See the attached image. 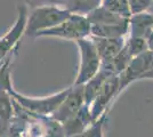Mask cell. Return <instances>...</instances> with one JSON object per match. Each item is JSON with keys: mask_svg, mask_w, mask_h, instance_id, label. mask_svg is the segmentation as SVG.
I'll list each match as a JSON object with an SVG mask.
<instances>
[{"mask_svg": "<svg viewBox=\"0 0 153 137\" xmlns=\"http://www.w3.org/2000/svg\"><path fill=\"white\" fill-rule=\"evenodd\" d=\"M7 131L19 137H65L62 124L56 120L26 111L15 102L14 114Z\"/></svg>", "mask_w": 153, "mask_h": 137, "instance_id": "6da1fadb", "label": "cell"}, {"mask_svg": "<svg viewBox=\"0 0 153 137\" xmlns=\"http://www.w3.org/2000/svg\"><path fill=\"white\" fill-rule=\"evenodd\" d=\"M71 13L59 6H39L31 8L27 13L24 36L34 38L39 32L58 25L66 20Z\"/></svg>", "mask_w": 153, "mask_h": 137, "instance_id": "7a4b0ae2", "label": "cell"}, {"mask_svg": "<svg viewBox=\"0 0 153 137\" xmlns=\"http://www.w3.org/2000/svg\"><path fill=\"white\" fill-rule=\"evenodd\" d=\"M8 90H9L12 98L14 99V102L17 103L24 110L36 113V114H40V116L51 117V114L57 110L65 96L68 95L70 87L58 91V93H55L51 96H46V97H27L16 90L14 88L13 84L9 85Z\"/></svg>", "mask_w": 153, "mask_h": 137, "instance_id": "3957f363", "label": "cell"}, {"mask_svg": "<svg viewBox=\"0 0 153 137\" xmlns=\"http://www.w3.org/2000/svg\"><path fill=\"white\" fill-rule=\"evenodd\" d=\"M90 36V23L87 17L79 14H71L58 25L39 32L34 38H59L78 41Z\"/></svg>", "mask_w": 153, "mask_h": 137, "instance_id": "277c9868", "label": "cell"}, {"mask_svg": "<svg viewBox=\"0 0 153 137\" xmlns=\"http://www.w3.org/2000/svg\"><path fill=\"white\" fill-rule=\"evenodd\" d=\"M76 42L79 47L80 63L73 85L82 86L100 72L102 67V61L90 37L78 40Z\"/></svg>", "mask_w": 153, "mask_h": 137, "instance_id": "5b68a950", "label": "cell"}, {"mask_svg": "<svg viewBox=\"0 0 153 137\" xmlns=\"http://www.w3.org/2000/svg\"><path fill=\"white\" fill-rule=\"evenodd\" d=\"M16 10L17 15L13 26H10L9 30L2 37H0V63L17 50L19 40L25 33L29 8L25 4H22L16 6Z\"/></svg>", "mask_w": 153, "mask_h": 137, "instance_id": "8992f818", "label": "cell"}, {"mask_svg": "<svg viewBox=\"0 0 153 137\" xmlns=\"http://www.w3.org/2000/svg\"><path fill=\"white\" fill-rule=\"evenodd\" d=\"M118 96H119V78L115 74H111L104 81L100 91L97 93L91 104L89 105L90 116L93 121H96L102 116L106 114L113 101Z\"/></svg>", "mask_w": 153, "mask_h": 137, "instance_id": "52a82bcc", "label": "cell"}, {"mask_svg": "<svg viewBox=\"0 0 153 137\" xmlns=\"http://www.w3.org/2000/svg\"><path fill=\"white\" fill-rule=\"evenodd\" d=\"M153 67V53L149 49L140 53L129 62L126 69L118 74L119 78V94L122 93L130 84L142 77Z\"/></svg>", "mask_w": 153, "mask_h": 137, "instance_id": "ba28073f", "label": "cell"}, {"mask_svg": "<svg viewBox=\"0 0 153 137\" xmlns=\"http://www.w3.org/2000/svg\"><path fill=\"white\" fill-rule=\"evenodd\" d=\"M85 105L83 86H70V90L65 96L58 109L51 114V118L62 124L74 117Z\"/></svg>", "mask_w": 153, "mask_h": 137, "instance_id": "9c48e42d", "label": "cell"}, {"mask_svg": "<svg viewBox=\"0 0 153 137\" xmlns=\"http://www.w3.org/2000/svg\"><path fill=\"white\" fill-rule=\"evenodd\" d=\"M90 38L101 57L102 64L111 62L120 53L126 42L125 38H96V37H90Z\"/></svg>", "mask_w": 153, "mask_h": 137, "instance_id": "30bf717a", "label": "cell"}, {"mask_svg": "<svg viewBox=\"0 0 153 137\" xmlns=\"http://www.w3.org/2000/svg\"><path fill=\"white\" fill-rule=\"evenodd\" d=\"M94 121H93L91 116H90L89 106L85 104L74 117H72L68 121L62 124L65 137H73L81 134Z\"/></svg>", "mask_w": 153, "mask_h": 137, "instance_id": "8fae6325", "label": "cell"}, {"mask_svg": "<svg viewBox=\"0 0 153 137\" xmlns=\"http://www.w3.org/2000/svg\"><path fill=\"white\" fill-rule=\"evenodd\" d=\"M129 37L142 38L146 40L147 36L153 31V14L143 12V13L133 14L129 17Z\"/></svg>", "mask_w": 153, "mask_h": 137, "instance_id": "7c38bea8", "label": "cell"}, {"mask_svg": "<svg viewBox=\"0 0 153 137\" xmlns=\"http://www.w3.org/2000/svg\"><path fill=\"white\" fill-rule=\"evenodd\" d=\"M129 20V19H128ZM129 22L108 25H90V37L96 38H125L128 34Z\"/></svg>", "mask_w": 153, "mask_h": 137, "instance_id": "4fadbf2b", "label": "cell"}, {"mask_svg": "<svg viewBox=\"0 0 153 137\" xmlns=\"http://www.w3.org/2000/svg\"><path fill=\"white\" fill-rule=\"evenodd\" d=\"M86 17L90 23V25L119 24V23H123V22L128 21V19H125L122 16H119L117 14L112 13L103 6H98L97 8H95L89 14H87Z\"/></svg>", "mask_w": 153, "mask_h": 137, "instance_id": "5bb4252c", "label": "cell"}, {"mask_svg": "<svg viewBox=\"0 0 153 137\" xmlns=\"http://www.w3.org/2000/svg\"><path fill=\"white\" fill-rule=\"evenodd\" d=\"M102 0H68L65 9H68L71 14H79L86 16L91 10L101 6Z\"/></svg>", "mask_w": 153, "mask_h": 137, "instance_id": "9a60e30c", "label": "cell"}, {"mask_svg": "<svg viewBox=\"0 0 153 137\" xmlns=\"http://www.w3.org/2000/svg\"><path fill=\"white\" fill-rule=\"evenodd\" d=\"M101 6L125 19H129L131 16L128 0H102Z\"/></svg>", "mask_w": 153, "mask_h": 137, "instance_id": "2e32d148", "label": "cell"}, {"mask_svg": "<svg viewBox=\"0 0 153 137\" xmlns=\"http://www.w3.org/2000/svg\"><path fill=\"white\" fill-rule=\"evenodd\" d=\"M68 0H24V4H25L27 8H36L39 6H59L65 8Z\"/></svg>", "mask_w": 153, "mask_h": 137, "instance_id": "e0dca14e", "label": "cell"}, {"mask_svg": "<svg viewBox=\"0 0 153 137\" xmlns=\"http://www.w3.org/2000/svg\"><path fill=\"white\" fill-rule=\"evenodd\" d=\"M153 0H128L129 4V8L131 15L133 14H138L146 12L147 9L151 7Z\"/></svg>", "mask_w": 153, "mask_h": 137, "instance_id": "ac0fdd59", "label": "cell"}, {"mask_svg": "<svg viewBox=\"0 0 153 137\" xmlns=\"http://www.w3.org/2000/svg\"><path fill=\"white\" fill-rule=\"evenodd\" d=\"M146 44H147V49L151 53H153V31L147 36Z\"/></svg>", "mask_w": 153, "mask_h": 137, "instance_id": "d6986e66", "label": "cell"}, {"mask_svg": "<svg viewBox=\"0 0 153 137\" xmlns=\"http://www.w3.org/2000/svg\"><path fill=\"white\" fill-rule=\"evenodd\" d=\"M7 129H8V124H5V122L0 119V137H2L5 135V133L7 131Z\"/></svg>", "mask_w": 153, "mask_h": 137, "instance_id": "ffe728a7", "label": "cell"}, {"mask_svg": "<svg viewBox=\"0 0 153 137\" xmlns=\"http://www.w3.org/2000/svg\"><path fill=\"white\" fill-rule=\"evenodd\" d=\"M142 79H151V80H153V67L149 72H146V73L142 77Z\"/></svg>", "mask_w": 153, "mask_h": 137, "instance_id": "44dd1931", "label": "cell"}, {"mask_svg": "<svg viewBox=\"0 0 153 137\" xmlns=\"http://www.w3.org/2000/svg\"><path fill=\"white\" fill-rule=\"evenodd\" d=\"M2 64H4V62H1V63H0V71H1V67H2Z\"/></svg>", "mask_w": 153, "mask_h": 137, "instance_id": "7402d4cb", "label": "cell"}, {"mask_svg": "<svg viewBox=\"0 0 153 137\" xmlns=\"http://www.w3.org/2000/svg\"><path fill=\"white\" fill-rule=\"evenodd\" d=\"M152 14H153V13H152Z\"/></svg>", "mask_w": 153, "mask_h": 137, "instance_id": "603a6c76", "label": "cell"}]
</instances>
